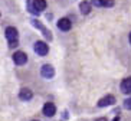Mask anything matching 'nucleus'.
Segmentation results:
<instances>
[{
  "label": "nucleus",
  "mask_w": 131,
  "mask_h": 121,
  "mask_svg": "<svg viewBox=\"0 0 131 121\" xmlns=\"http://www.w3.org/2000/svg\"><path fill=\"white\" fill-rule=\"evenodd\" d=\"M4 35H6V39L10 42V48H15L17 45V36H19V33H17V29L16 27L9 26L6 29V32H4Z\"/></svg>",
  "instance_id": "f257e3e1"
},
{
  "label": "nucleus",
  "mask_w": 131,
  "mask_h": 121,
  "mask_svg": "<svg viewBox=\"0 0 131 121\" xmlns=\"http://www.w3.org/2000/svg\"><path fill=\"white\" fill-rule=\"evenodd\" d=\"M46 9V0H33L32 3V9H29L32 13L35 15H39L40 12H43Z\"/></svg>",
  "instance_id": "f03ea898"
},
{
  "label": "nucleus",
  "mask_w": 131,
  "mask_h": 121,
  "mask_svg": "<svg viewBox=\"0 0 131 121\" xmlns=\"http://www.w3.org/2000/svg\"><path fill=\"white\" fill-rule=\"evenodd\" d=\"M35 52L38 55H40V56H45V55H48V52H49V48H48V45L45 42L38 40V42L35 43Z\"/></svg>",
  "instance_id": "7ed1b4c3"
},
{
  "label": "nucleus",
  "mask_w": 131,
  "mask_h": 121,
  "mask_svg": "<svg viewBox=\"0 0 131 121\" xmlns=\"http://www.w3.org/2000/svg\"><path fill=\"white\" fill-rule=\"evenodd\" d=\"M40 74H42L43 78H46V79H50V78H53V75H55V69L52 65H49V63H46V65H43L42 69H40Z\"/></svg>",
  "instance_id": "20e7f679"
},
{
  "label": "nucleus",
  "mask_w": 131,
  "mask_h": 121,
  "mask_svg": "<svg viewBox=\"0 0 131 121\" xmlns=\"http://www.w3.org/2000/svg\"><path fill=\"white\" fill-rule=\"evenodd\" d=\"M13 61H15L16 65H25V63L27 62V55L25 53V52H15V55H13Z\"/></svg>",
  "instance_id": "39448f33"
},
{
  "label": "nucleus",
  "mask_w": 131,
  "mask_h": 121,
  "mask_svg": "<svg viewBox=\"0 0 131 121\" xmlns=\"http://www.w3.org/2000/svg\"><path fill=\"white\" fill-rule=\"evenodd\" d=\"M55 113H56V107H55V104H52V102H46V104L43 105V114H45L46 117H53Z\"/></svg>",
  "instance_id": "423d86ee"
},
{
  "label": "nucleus",
  "mask_w": 131,
  "mask_h": 121,
  "mask_svg": "<svg viewBox=\"0 0 131 121\" xmlns=\"http://www.w3.org/2000/svg\"><path fill=\"white\" fill-rule=\"evenodd\" d=\"M115 102V97L114 95H107V97L101 98L98 101V107H107V105H112Z\"/></svg>",
  "instance_id": "0eeeda50"
},
{
  "label": "nucleus",
  "mask_w": 131,
  "mask_h": 121,
  "mask_svg": "<svg viewBox=\"0 0 131 121\" xmlns=\"http://www.w3.org/2000/svg\"><path fill=\"white\" fill-rule=\"evenodd\" d=\"M71 20L69 19H66V17H62V19H59L58 20V27L61 29V30H63V32H68L71 29Z\"/></svg>",
  "instance_id": "6e6552de"
},
{
  "label": "nucleus",
  "mask_w": 131,
  "mask_h": 121,
  "mask_svg": "<svg viewBox=\"0 0 131 121\" xmlns=\"http://www.w3.org/2000/svg\"><path fill=\"white\" fill-rule=\"evenodd\" d=\"M32 97H33V92H32L29 88H22V90H20L19 98L22 101H29V100H32Z\"/></svg>",
  "instance_id": "1a4fd4ad"
},
{
  "label": "nucleus",
  "mask_w": 131,
  "mask_h": 121,
  "mask_svg": "<svg viewBox=\"0 0 131 121\" xmlns=\"http://www.w3.org/2000/svg\"><path fill=\"white\" fill-rule=\"evenodd\" d=\"M32 25H33V26H36V27H39V29H40V30H42V33L45 36H46V39H52V35H50V32L48 30L46 27L43 26L42 23H40V22H38V20H32Z\"/></svg>",
  "instance_id": "9d476101"
},
{
  "label": "nucleus",
  "mask_w": 131,
  "mask_h": 121,
  "mask_svg": "<svg viewBox=\"0 0 131 121\" xmlns=\"http://www.w3.org/2000/svg\"><path fill=\"white\" fill-rule=\"evenodd\" d=\"M121 91L124 94H131V76L130 78H125L121 82Z\"/></svg>",
  "instance_id": "9b49d317"
},
{
  "label": "nucleus",
  "mask_w": 131,
  "mask_h": 121,
  "mask_svg": "<svg viewBox=\"0 0 131 121\" xmlns=\"http://www.w3.org/2000/svg\"><path fill=\"white\" fill-rule=\"evenodd\" d=\"M91 3L95 6H112L114 2L112 0H91Z\"/></svg>",
  "instance_id": "f8f14e48"
},
{
  "label": "nucleus",
  "mask_w": 131,
  "mask_h": 121,
  "mask_svg": "<svg viewBox=\"0 0 131 121\" xmlns=\"http://www.w3.org/2000/svg\"><path fill=\"white\" fill-rule=\"evenodd\" d=\"M79 9H81V12L84 13V15H88V13L91 12V3H88V2H82V3L79 4Z\"/></svg>",
  "instance_id": "ddd939ff"
},
{
  "label": "nucleus",
  "mask_w": 131,
  "mask_h": 121,
  "mask_svg": "<svg viewBox=\"0 0 131 121\" xmlns=\"http://www.w3.org/2000/svg\"><path fill=\"white\" fill-rule=\"evenodd\" d=\"M124 107H125L127 109H131V97L127 98V100L124 101Z\"/></svg>",
  "instance_id": "4468645a"
},
{
  "label": "nucleus",
  "mask_w": 131,
  "mask_h": 121,
  "mask_svg": "<svg viewBox=\"0 0 131 121\" xmlns=\"http://www.w3.org/2000/svg\"><path fill=\"white\" fill-rule=\"evenodd\" d=\"M95 121H107V118L102 117V118H98V120H95Z\"/></svg>",
  "instance_id": "2eb2a0df"
},
{
  "label": "nucleus",
  "mask_w": 131,
  "mask_h": 121,
  "mask_svg": "<svg viewBox=\"0 0 131 121\" xmlns=\"http://www.w3.org/2000/svg\"><path fill=\"white\" fill-rule=\"evenodd\" d=\"M130 42H131V33H130Z\"/></svg>",
  "instance_id": "dca6fc26"
}]
</instances>
